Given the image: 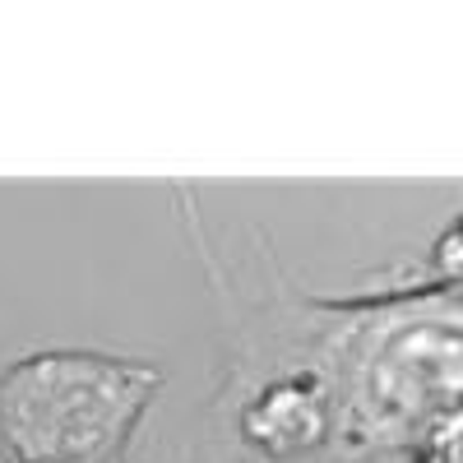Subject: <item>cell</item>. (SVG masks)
Wrapping results in <instances>:
<instances>
[{"label":"cell","instance_id":"6da1fadb","mask_svg":"<svg viewBox=\"0 0 463 463\" xmlns=\"http://www.w3.org/2000/svg\"><path fill=\"white\" fill-rule=\"evenodd\" d=\"M172 200L218 306V375H311L334 421L320 463H412L463 408V283L394 269L366 292H311L260 227L222 241L190 185H172Z\"/></svg>","mask_w":463,"mask_h":463},{"label":"cell","instance_id":"7a4b0ae2","mask_svg":"<svg viewBox=\"0 0 463 463\" xmlns=\"http://www.w3.org/2000/svg\"><path fill=\"white\" fill-rule=\"evenodd\" d=\"M167 371L98 347H37L0 366V449L14 463H126Z\"/></svg>","mask_w":463,"mask_h":463},{"label":"cell","instance_id":"3957f363","mask_svg":"<svg viewBox=\"0 0 463 463\" xmlns=\"http://www.w3.org/2000/svg\"><path fill=\"white\" fill-rule=\"evenodd\" d=\"M427 279H440V283H463V213H454L436 241L427 246V260L417 264Z\"/></svg>","mask_w":463,"mask_h":463},{"label":"cell","instance_id":"277c9868","mask_svg":"<svg viewBox=\"0 0 463 463\" xmlns=\"http://www.w3.org/2000/svg\"><path fill=\"white\" fill-rule=\"evenodd\" d=\"M412 463H463V408L449 412L440 427H431V436L417 445Z\"/></svg>","mask_w":463,"mask_h":463}]
</instances>
